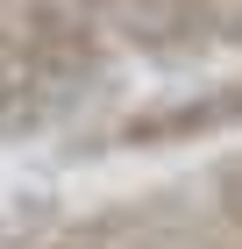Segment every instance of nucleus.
Segmentation results:
<instances>
[{
    "label": "nucleus",
    "mask_w": 242,
    "mask_h": 249,
    "mask_svg": "<svg viewBox=\"0 0 242 249\" xmlns=\"http://www.w3.org/2000/svg\"><path fill=\"white\" fill-rule=\"evenodd\" d=\"M107 71V43L86 7L36 0L0 21V142L57 128Z\"/></svg>",
    "instance_id": "f257e3e1"
},
{
    "label": "nucleus",
    "mask_w": 242,
    "mask_h": 249,
    "mask_svg": "<svg viewBox=\"0 0 242 249\" xmlns=\"http://www.w3.org/2000/svg\"><path fill=\"white\" fill-rule=\"evenodd\" d=\"M221 128H242V78H221V86H206V93L164 100V107L121 121L114 142H121V150H171V142H200V135H221Z\"/></svg>",
    "instance_id": "f03ea898"
}]
</instances>
